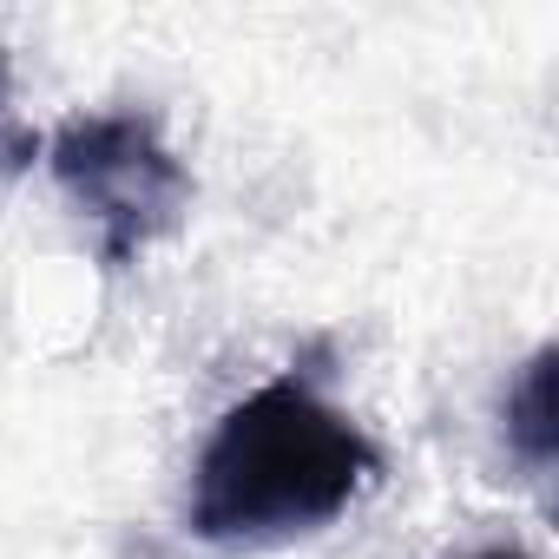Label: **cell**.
Instances as JSON below:
<instances>
[{
    "label": "cell",
    "instance_id": "cell-1",
    "mask_svg": "<svg viewBox=\"0 0 559 559\" xmlns=\"http://www.w3.org/2000/svg\"><path fill=\"white\" fill-rule=\"evenodd\" d=\"M376 480L382 448L323 376L276 369L211 421L185 487V533L217 552L297 546L336 526Z\"/></svg>",
    "mask_w": 559,
    "mask_h": 559
},
{
    "label": "cell",
    "instance_id": "cell-2",
    "mask_svg": "<svg viewBox=\"0 0 559 559\" xmlns=\"http://www.w3.org/2000/svg\"><path fill=\"white\" fill-rule=\"evenodd\" d=\"M47 171L67 211L86 224L106 270H132L191 211V171L171 152L158 112H139V106L73 112L47 139Z\"/></svg>",
    "mask_w": 559,
    "mask_h": 559
},
{
    "label": "cell",
    "instance_id": "cell-3",
    "mask_svg": "<svg viewBox=\"0 0 559 559\" xmlns=\"http://www.w3.org/2000/svg\"><path fill=\"white\" fill-rule=\"evenodd\" d=\"M500 428H507V448H513L539 480L559 467V356H552V343H539V349L520 362V376L507 382V395H500Z\"/></svg>",
    "mask_w": 559,
    "mask_h": 559
},
{
    "label": "cell",
    "instance_id": "cell-4",
    "mask_svg": "<svg viewBox=\"0 0 559 559\" xmlns=\"http://www.w3.org/2000/svg\"><path fill=\"white\" fill-rule=\"evenodd\" d=\"M467 559H526V552H513V546H487V552H467Z\"/></svg>",
    "mask_w": 559,
    "mask_h": 559
}]
</instances>
